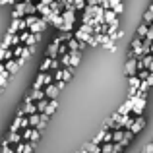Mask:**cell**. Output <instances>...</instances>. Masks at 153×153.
Masks as SVG:
<instances>
[{
    "label": "cell",
    "mask_w": 153,
    "mask_h": 153,
    "mask_svg": "<svg viewBox=\"0 0 153 153\" xmlns=\"http://www.w3.org/2000/svg\"><path fill=\"white\" fill-rule=\"evenodd\" d=\"M146 105H147V97L136 95V97H134V108H132V112H134L136 116H142L143 111H146Z\"/></svg>",
    "instance_id": "cell-1"
},
{
    "label": "cell",
    "mask_w": 153,
    "mask_h": 153,
    "mask_svg": "<svg viewBox=\"0 0 153 153\" xmlns=\"http://www.w3.org/2000/svg\"><path fill=\"white\" fill-rule=\"evenodd\" d=\"M12 76H14V74H12V72L6 68V64L2 62V64H0V87H2V89L8 87V82H10Z\"/></svg>",
    "instance_id": "cell-2"
},
{
    "label": "cell",
    "mask_w": 153,
    "mask_h": 153,
    "mask_svg": "<svg viewBox=\"0 0 153 153\" xmlns=\"http://www.w3.org/2000/svg\"><path fill=\"white\" fill-rule=\"evenodd\" d=\"M124 72H126V76H136L138 74V56L128 58L126 66H124Z\"/></svg>",
    "instance_id": "cell-3"
},
{
    "label": "cell",
    "mask_w": 153,
    "mask_h": 153,
    "mask_svg": "<svg viewBox=\"0 0 153 153\" xmlns=\"http://www.w3.org/2000/svg\"><path fill=\"white\" fill-rule=\"evenodd\" d=\"M49 19H47V18H41V19H39V22L37 23H33V25H31L29 27V29H31V33H43V31H47V27H49Z\"/></svg>",
    "instance_id": "cell-4"
},
{
    "label": "cell",
    "mask_w": 153,
    "mask_h": 153,
    "mask_svg": "<svg viewBox=\"0 0 153 153\" xmlns=\"http://www.w3.org/2000/svg\"><path fill=\"white\" fill-rule=\"evenodd\" d=\"M143 128H146V118H143V114H142V116H136V120H134V124H132V128H130V130L134 132L136 136H138L140 132L143 130Z\"/></svg>",
    "instance_id": "cell-5"
},
{
    "label": "cell",
    "mask_w": 153,
    "mask_h": 153,
    "mask_svg": "<svg viewBox=\"0 0 153 153\" xmlns=\"http://www.w3.org/2000/svg\"><path fill=\"white\" fill-rule=\"evenodd\" d=\"M45 91H47V97H49V99H58V95H60V87H58L56 82L51 83V85H47Z\"/></svg>",
    "instance_id": "cell-6"
},
{
    "label": "cell",
    "mask_w": 153,
    "mask_h": 153,
    "mask_svg": "<svg viewBox=\"0 0 153 153\" xmlns=\"http://www.w3.org/2000/svg\"><path fill=\"white\" fill-rule=\"evenodd\" d=\"M132 108H134V97H128L126 101L120 105L118 112H120V114H128V112H132Z\"/></svg>",
    "instance_id": "cell-7"
},
{
    "label": "cell",
    "mask_w": 153,
    "mask_h": 153,
    "mask_svg": "<svg viewBox=\"0 0 153 153\" xmlns=\"http://www.w3.org/2000/svg\"><path fill=\"white\" fill-rule=\"evenodd\" d=\"M103 49L105 51H111V52H114L116 51V41L111 37V35H105V39H103Z\"/></svg>",
    "instance_id": "cell-8"
},
{
    "label": "cell",
    "mask_w": 153,
    "mask_h": 153,
    "mask_svg": "<svg viewBox=\"0 0 153 153\" xmlns=\"http://www.w3.org/2000/svg\"><path fill=\"white\" fill-rule=\"evenodd\" d=\"M23 16H27V12H25V2H18V4L14 6L12 18H23Z\"/></svg>",
    "instance_id": "cell-9"
},
{
    "label": "cell",
    "mask_w": 153,
    "mask_h": 153,
    "mask_svg": "<svg viewBox=\"0 0 153 153\" xmlns=\"http://www.w3.org/2000/svg\"><path fill=\"white\" fill-rule=\"evenodd\" d=\"M149 27H151V23H146V22H142L138 27H136V35H140L142 39H146V35L149 33Z\"/></svg>",
    "instance_id": "cell-10"
},
{
    "label": "cell",
    "mask_w": 153,
    "mask_h": 153,
    "mask_svg": "<svg viewBox=\"0 0 153 153\" xmlns=\"http://www.w3.org/2000/svg\"><path fill=\"white\" fill-rule=\"evenodd\" d=\"M105 22L107 23H118V14H116L112 8L105 10Z\"/></svg>",
    "instance_id": "cell-11"
},
{
    "label": "cell",
    "mask_w": 153,
    "mask_h": 153,
    "mask_svg": "<svg viewBox=\"0 0 153 153\" xmlns=\"http://www.w3.org/2000/svg\"><path fill=\"white\" fill-rule=\"evenodd\" d=\"M142 82H143V79L140 78L138 74H136V76H128V85H130L132 89H140V85H142Z\"/></svg>",
    "instance_id": "cell-12"
},
{
    "label": "cell",
    "mask_w": 153,
    "mask_h": 153,
    "mask_svg": "<svg viewBox=\"0 0 153 153\" xmlns=\"http://www.w3.org/2000/svg\"><path fill=\"white\" fill-rule=\"evenodd\" d=\"M87 153H103V143H97V142H89L85 146Z\"/></svg>",
    "instance_id": "cell-13"
},
{
    "label": "cell",
    "mask_w": 153,
    "mask_h": 153,
    "mask_svg": "<svg viewBox=\"0 0 153 153\" xmlns=\"http://www.w3.org/2000/svg\"><path fill=\"white\" fill-rule=\"evenodd\" d=\"M4 64H6V68L12 72V74H16V72L19 70V66H22V64H19V60H16V58H10V60H6Z\"/></svg>",
    "instance_id": "cell-14"
},
{
    "label": "cell",
    "mask_w": 153,
    "mask_h": 153,
    "mask_svg": "<svg viewBox=\"0 0 153 153\" xmlns=\"http://www.w3.org/2000/svg\"><path fill=\"white\" fill-rule=\"evenodd\" d=\"M105 35H107V33H95L93 37L89 39V47H99V45H103Z\"/></svg>",
    "instance_id": "cell-15"
},
{
    "label": "cell",
    "mask_w": 153,
    "mask_h": 153,
    "mask_svg": "<svg viewBox=\"0 0 153 153\" xmlns=\"http://www.w3.org/2000/svg\"><path fill=\"white\" fill-rule=\"evenodd\" d=\"M52 60H54V58H51V56H47V54H45V58H43L41 66H39V72H51V66H52Z\"/></svg>",
    "instance_id": "cell-16"
},
{
    "label": "cell",
    "mask_w": 153,
    "mask_h": 153,
    "mask_svg": "<svg viewBox=\"0 0 153 153\" xmlns=\"http://www.w3.org/2000/svg\"><path fill=\"white\" fill-rule=\"evenodd\" d=\"M70 54H72V68H76L79 62H82V54H83V51H70Z\"/></svg>",
    "instance_id": "cell-17"
},
{
    "label": "cell",
    "mask_w": 153,
    "mask_h": 153,
    "mask_svg": "<svg viewBox=\"0 0 153 153\" xmlns=\"http://www.w3.org/2000/svg\"><path fill=\"white\" fill-rule=\"evenodd\" d=\"M8 142L12 143V146H16V143H19L23 140V134H19V132H10V134H8Z\"/></svg>",
    "instance_id": "cell-18"
},
{
    "label": "cell",
    "mask_w": 153,
    "mask_h": 153,
    "mask_svg": "<svg viewBox=\"0 0 153 153\" xmlns=\"http://www.w3.org/2000/svg\"><path fill=\"white\" fill-rule=\"evenodd\" d=\"M10 58H14V47H6V49L2 47V56H0V60L6 62V60H10Z\"/></svg>",
    "instance_id": "cell-19"
},
{
    "label": "cell",
    "mask_w": 153,
    "mask_h": 153,
    "mask_svg": "<svg viewBox=\"0 0 153 153\" xmlns=\"http://www.w3.org/2000/svg\"><path fill=\"white\" fill-rule=\"evenodd\" d=\"M56 108H58V99H49V105H47V114H54V112H56Z\"/></svg>",
    "instance_id": "cell-20"
},
{
    "label": "cell",
    "mask_w": 153,
    "mask_h": 153,
    "mask_svg": "<svg viewBox=\"0 0 153 153\" xmlns=\"http://www.w3.org/2000/svg\"><path fill=\"white\" fill-rule=\"evenodd\" d=\"M45 97H47L45 87H43V89H33L31 91V99H33V101H41V99H45Z\"/></svg>",
    "instance_id": "cell-21"
},
{
    "label": "cell",
    "mask_w": 153,
    "mask_h": 153,
    "mask_svg": "<svg viewBox=\"0 0 153 153\" xmlns=\"http://www.w3.org/2000/svg\"><path fill=\"white\" fill-rule=\"evenodd\" d=\"M22 120H23V116H16L14 120H12V124H10V132H19V128H22Z\"/></svg>",
    "instance_id": "cell-22"
},
{
    "label": "cell",
    "mask_w": 153,
    "mask_h": 153,
    "mask_svg": "<svg viewBox=\"0 0 153 153\" xmlns=\"http://www.w3.org/2000/svg\"><path fill=\"white\" fill-rule=\"evenodd\" d=\"M39 41H41V33H31L29 39L25 41V45H27V47H33V45H37Z\"/></svg>",
    "instance_id": "cell-23"
},
{
    "label": "cell",
    "mask_w": 153,
    "mask_h": 153,
    "mask_svg": "<svg viewBox=\"0 0 153 153\" xmlns=\"http://www.w3.org/2000/svg\"><path fill=\"white\" fill-rule=\"evenodd\" d=\"M31 54H33V47H25V51H23V54L22 56H19V64H23V62H25V60H29V56Z\"/></svg>",
    "instance_id": "cell-24"
},
{
    "label": "cell",
    "mask_w": 153,
    "mask_h": 153,
    "mask_svg": "<svg viewBox=\"0 0 153 153\" xmlns=\"http://www.w3.org/2000/svg\"><path fill=\"white\" fill-rule=\"evenodd\" d=\"M35 103H37V111L39 112H45L47 111V105H49V97L41 99V101H35Z\"/></svg>",
    "instance_id": "cell-25"
},
{
    "label": "cell",
    "mask_w": 153,
    "mask_h": 153,
    "mask_svg": "<svg viewBox=\"0 0 153 153\" xmlns=\"http://www.w3.org/2000/svg\"><path fill=\"white\" fill-rule=\"evenodd\" d=\"M79 43H82V41H79L78 37H72L70 41H68V47H70V51H78V49H79Z\"/></svg>",
    "instance_id": "cell-26"
},
{
    "label": "cell",
    "mask_w": 153,
    "mask_h": 153,
    "mask_svg": "<svg viewBox=\"0 0 153 153\" xmlns=\"http://www.w3.org/2000/svg\"><path fill=\"white\" fill-rule=\"evenodd\" d=\"M25 47L27 45H23V43H22V45H16L14 47V58H19V56L23 54V51H25Z\"/></svg>",
    "instance_id": "cell-27"
},
{
    "label": "cell",
    "mask_w": 153,
    "mask_h": 153,
    "mask_svg": "<svg viewBox=\"0 0 153 153\" xmlns=\"http://www.w3.org/2000/svg\"><path fill=\"white\" fill-rule=\"evenodd\" d=\"M60 31H76V23L74 22H64L62 27H60Z\"/></svg>",
    "instance_id": "cell-28"
},
{
    "label": "cell",
    "mask_w": 153,
    "mask_h": 153,
    "mask_svg": "<svg viewBox=\"0 0 153 153\" xmlns=\"http://www.w3.org/2000/svg\"><path fill=\"white\" fill-rule=\"evenodd\" d=\"M2 153H16L14 151V146H12L8 140H4V143H2Z\"/></svg>",
    "instance_id": "cell-29"
},
{
    "label": "cell",
    "mask_w": 153,
    "mask_h": 153,
    "mask_svg": "<svg viewBox=\"0 0 153 153\" xmlns=\"http://www.w3.org/2000/svg\"><path fill=\"white\" fill-rule=\"evenodd\" d=\"M25 140H22V142H19V143H16V146H14V151L16 153H25Z\"/></svg>",
    "instance_id": "cell-30"
},
{
    "label": "cell",
    "mask_w": 153,
    "mask_h": 153,
    "mask_svg": "<svg viewBox=\"0 0 153 153\" xmlns=\"http://www.w3.org/2000/svg\"><path fill=\"white\" fill-rule=\"evenodd\" d=\"M74 6L78 8V12H83L87 6V0H74Z\"/></svg>",
    "instance_id": "cell-31"
},
{
    "label": "cell",
    "mask_w": 153,
    "mask_h": 153,
    "mask_svg": "<svg viewBox=\"0 0 153 153\" xmlns=\"http://www.w3.org/2000/svg\"><path fill=\"white\" fill-rule=\"evenodd\" d=\"M114 149V142H105L103 143V153H112Z\"/></svg>",
    "instance_id": "cell-32"
},
{
    "label": "cell",
    "mask_w": 153,
    "mask_h": 153,
    "mask_svg": "<svg viewBox=\"0 0 153 153\" xmlns=\"http://www.w3.org/2000/svg\"><path fill=\"white\" fill-rule=\"evenodd\" d=\"M37 143H39V142H31V140H29V142L25 143V153H33L35 147H37Z\"/></svg>",
    "instance_id": "cell-33"
},
{
    "label": "cell",
    "mask_w": 153,
    "mask_h": 153,
    "mask_svg": "<svg viewBox=\"0 0 153 153\" xmlns=\"http://www.w3.org/2000/svg\"><path fill=\"white\" fill-rule=\"evenodd\" d=\"M112 10H114V12H116V14H118V16H122L124 12H126V8H124V0H122V2H120V4H116V6L112 8Z\"/></svg>",
    "instance_id": "cell-34"
},
{
    "label": "cell",
    "mask_w": 153,
    "mask_h": 153,
    "mask_svg": "<svg viewBox=\"0 0 153 153\" xmlns=\"http://www.w3.org/2000/svg\"><path fill=\"white\" fill-rule=\"evenodd\" d=\"M142 22H146V23H151L153 22V10H147L146 14H143V19Z\"/></svg>",
    "instance_id": "cell-35"
},
{
    "label": "cell",
    "mask_w": 153,
    "mask_h": 153,
    "mask_svg": "<svg viewBox=\"0 0 153 153\" xmlns=\"http://www.w3.org/2000/svg\"><path fill=\"white\" fill-rule=\"evenodd\" d=\"M60 62H62V60H60V56H58V58H54V60H52L51 72H56V70H60Z\"/></svg>",
    "instance_id": "cell-36"
},
{
    "label": "cell",
    "mask_w": 153,
    "mask_h": 153,
    "mask_svg": "<svg viewBox=\"0 0 153 153\" xmlns=\"http://www.w3.org/2000/svg\"><path fill=\"white\" fill-rule=\"evenodd\" d=\"M111 37H112V39H114V41H120V39H122V37H124V31H122V29H118V31H116V33H114V35H111Z\"/></svg>",
    "instance_id": "cell-37"
},
{
    "label": "cell",
    "mask_w": 153,
    "mask_h": 153,
    "mask_svg": "<svg viewBox=\"0 0 153 153\" xmlns=\"http://www.w3.org/2000/svg\"><path fill=\"white\" fill-rule=\"evenodd\" d=\"M143 153H153V142H149L146 147H143Z\"/></svg>",
    "instance_id": "cell-38"
},
{
    "label": "cell",
    "mask_w": 153,
    "mask_h": 153,
    "mask_svg": "<svg viewBox=\"0 0 153 153\" xmlns=\"http://www.w3.org/2000/svg\"><path fill=\"white\" fill-rule=\"evenodd\" d=\"M147 82H149V85L153 87V72H151V74H149V78H147Z\"/></svg>",
    "instance_id": "cell-39"
},
{
    "label": "cell",
    "mask_w": 153,
    "mask_h": 153,
    "mask_svg": "<svg viewBox=\"0 0 153 153\" xmlns=\"http://www.w3.org/2000/svg\"><path fill=\"white\" fill-rule=\"evenodd\" d=\"M76 153H87V149L83 147V149H79V151H76Z\"/></svg>",
    "instance_id": "cell-40"
},
{
    "label": "cell",
    "mask_w": 153,
    "mask_h": 153,
    "mask_svg": "<svg viewBox=\"0 0 153 153\" xmlns=\"http://www.w3.org/2000/svg\"><path fill=\"white\" fill-rule=\"evenodd\" d=\"M149 10H153V0H151V4H149Z\"/></svg>",
    "instance_id": "cell-41"
},
{
    "label": "cell",
    "mask_w": 153,
    "mask_h": 153,
    "mask_svg": "<svg viewBox=\"0 0 153 153\" xmlns=\"http://www.w3.org/2000/svg\"><path fill=\"white\" fill-rule=\"evenodd\" d=\"M149 70H151V72H153V64H151V66H149Z\"/></svg>",
    "instance_id": "cell-42"
},
{
    "label": "cell",
    "mask_w": 153,
    "mask_h": 153,
    "mask_svg": "<svg viewBox=\"0 0 153 153\" xmlns=\"http://www.w3.org/2000/svg\"><path fill=\"white\" fill-rule=\"evenodd\" d=\"M151 27H153V22H151Z\"/></svg>",
    "instance_id": "cell-43"
},
{
    "label": "cell",
    "mask_w": 153,
    "mask_h": 153,
    "mask_svg": "<svg viewBox=\"0 0 153 153\" xmlns=\"http://www.w3.org/2000/svg\"><path fill=\"white\" fill-rule=\"evenodd\" d=\"M140 153H143V151H140Z\"/></svg>",
    "instance_id": "cell-44"
}]
</instances>
